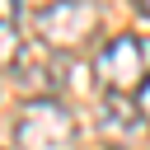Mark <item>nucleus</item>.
Here are the masks:
<instances>
[{"label":"nucleus","mask_w":150,"mask_h":150,"mask_svg":"<svg viewBox=\"0 0 150 150\" xmlns=\"http://www.w3.org/2000/svg\"><path fill=\"white\" fill-rule=\"evenodd\" d=\"M94 80L103 84V94L136 98L150 80V38H141V33L103 38L98 52H94Z\"/></svg>","instance_id":"1"},{"label":"nucleus","mask_w":150,"mask_h":150,"mask_svg":"<svg viewBox=\"0 0 150 150\" xmlns=\"http://www.w3.org/2000/svg\"><path fill=\"white\" fill-rule=\"evenodd\" d=\"M75 112L61 98H28L14 122V145L19 150H75Z\"/></svg>","instance_id":"2"},{"label":"nucleus","mask_w":150,"mask_h":150,"mask_svg":"<svg viewBox=\"0 0 150 150\" xmlns=\"http://www.w3.org/2000/svg\"><path fill=\"white\" fill-rule=\"evenodd\" d=\"M103 23V9L89 5V0H56V5H42L33 14V28H38V42H47L52 52H75L84 47Z\"/></svg>","instance_id":"3"},{"label":"nucleus","mask_w":150,"mask_h":150,"mask_svg":"<svg viewBox=\"0 0 150 150\" xmlns=\"http://www.w3.org/2000/svg\"><path fill=\"white\" fill-rule=\"evenodd\" d=\"M9 70H14V84L33 98H56L70 84V56L52 52L47 42H23Z\"/></svg>","instance_id":"4"},{"label":"nucleus","mask_w":150,"mask_h":150,"mask_svg":"<svg viewBox=\"0 0 150 150\" xmlns=\"http://www.w3.org/2000/svg\"><path fill=\"white\" fill-rule=\"evenodd\" d=\"M98 131H103V136H117V141H131V136H136V131H145V127H141V112H136V103H131V98L108 94V98H103V108H98Z\"/></svg>","instance_id":"5"},{"label":"nucleus","mask_w":150,"mask_h":150,"mask_svg":"<svg viewBox=\"0 0 150 150\" xmlns=\"http://www.w3.org/2000/svg\"><path fill=\"white\" fill-rule=\"evenodd\" d=\"M19 33H14V23L9 19H0V66H14V56H19Z\"/></svg>","instance_id":"6"},{"label":"nucleus","mask_w":150,"mask_h":150,"mask_svg":"<svg viewBox=\"0 0 150 150\" xmlns=\"http://www.w3.org/2000/svg\"><path fill=\"white\" fill-rule=\"evenodd\" d=\"M136 112H141V127L150 131V80H145V89L136 94Z\"/></svg>","instance_id":"7"},{"label":"nucleus","mask_w":150,"mask_h":150,"mask_svg":"<svg viewBox=\"0 0 150 150\" xmlns=\"http://www.w3.org/2000/svg\"><path fill=\"white\" fill-rule=\"evenodd\" d=\"M136 9H141V14H145V19H150V0H141V5H136Z\"/></svg>","instance_id":"8"}]
</instances>
